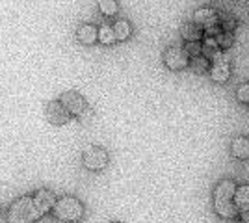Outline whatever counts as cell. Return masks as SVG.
Wrapping results in <instances>:
<instances>
[{"label": "cell", "instance_id": "obj_19", "mask_svg": "<svg viewBox=\"0 0 249 223\" xmlns=\"http://www.w3.org/2000/svg\"><path fill=\"white\" fill-rule=\"evenodd\" d=\"M184 51H186V54L190 56V60L199 58V56H203V43L201 41H188L186 45H184Z\"/></svg>", "mask_w": 249, "mask_h": 223}, {"label": "cell", "instance_id": "obj_24", "mask_svg": "<svg viewBox=\"0 0 249 223\" xmlns=\"http://www.w3.org/2000/svg\"><path fill=\"white\" fill-rule=\"evenodd\" d=\"M240 216H242V222H249V210L248 212H242Z\"/></svg>", "mask_w": 249, "mask_h": 223}, {"label": "cell", "instance_id": "obj_9", "mask_svg": "<svg viewBox=\"0 0 249 223\" xmlns=\"http://www.w3.org/2000/svg\"><path fill=\"white\" fill-rule=\"evenodd\" d=\"M76 39L86 45V47H91L95 43L99 41V28L93 26V24H88V22H84L78 26V30H76Z\"/></svg>", "mask_w": 249, "mask_h": 223}, {"label": "cell", "instance_id": "obj_1", "mask_svg": "<svg viewBox=\"0 0 249 223\" xmlns=\"http://www.w3.org/2000/svg\"><path fill=\"white\" fill-rule=\"evenodd\" d=\"M236 188L238 184L231 179H223L214 186V210L225 220H234L236 216H240L238 208L234 205Z\"/></svg>", "mask_w": 249, "mask_h": 223}, {"label": "cell", "instance_id": "obj_11", "mask_svg": "<svg viewBox=\"0 0 249 223\" xmlns=\"http://www.w3.org/2000/svg\"><path fill=\"white\" fill-rule=\"evenodd\" d=\"M231 153L238 160H249V138L248 136H236L231 141Z\"/></svg>", "mask_w": 249, "mask_h": 223}, {"label": "cell", "instance_id": "obj_4", "mask_svg": "<svg viewBox=\"0 0 249 223\" xmlns=\"http://www.w3.org/2000/svg\"><path fill=\"white\" fill-rule=\"evenodd\" d=\"M110 162L108 153L103 147L97 145H89L88 149H84L82 153V166L89 171H103Z\"/></svg>", "mask_w": 249, "mask_h": 223}, {"label": "cell", "instance_id": "obj_3", "mask_svg": "<svg viewBox=\"0 0 249 223\" xmlns=\"http://www.w3.org/2000/svg\"><path fill=\"white\" fill-rule=\"evenodd\" d=\"M52 214L60 222L76 223L84 218V205L80 199H76L73 195H63L56 201L54 208H52Z\"/></svg>", "mask_w": 249, "mask_h": 223}, {"label": "cell", "instance_id": "obj_22", "mask_svg": "<svg viewBox=\"0 0 249 223\" xmlns=\"http://www.w3.org/2000/svg\"><path fill=\"white\" fill-rule=\"evenodd\" d=\"M236 99L244 104H249V84H242L236 89Z\"/></svg>", "mask_w": 249, "mask_h": 223}, {"label": "cell", "instance_id": "obj_16", "mask_svg": "<svg viewBox=\"0 0 249 223\" xmlns=\"http://www.w3.org/2000/svg\"><path fill=\"white\" fill-rule=\"evenodd\" d=\"M115 41H117V37H115L114 26H110V24L99 26V43H103V45H114Z\"/></svg>", "mask_w": 249, "mask_h": 223}, {"label": "cell", "instance_id": "obj_14", "mask_svg": "<svg viewBox=\"0 0 249 223\" xmlns=\"http://www.w3.org/2000/svg\"><path fill=\"white\" fill-rule=\"evenodd\" d=\"M234 205L238 208V212H248L249 210V184H242L236 188L234 193Z\"/></svg>", "mask_w": 249, "mask_h": 223}, {"label": "cell", "instance_id": "obj_25", "mask_svg": "<svg viewBox=\"0 0 249 223\" xmlns=\"http://www.w3.org/2000/svg\"><path fill=\"white\" fill-rule=\"evenodd\" d=\"M110 223H121V222H110Z\"/></svg>", "mask_w": 249, "mask_h": 223}, {"label": "cell", "instance_id": "obj_10", "mask_svg": "<svg viewBox=\"0 0 249 223\" xmlns=\"http://www.w3.org/2000/svg\"><path fill=\"white\" fill-rule=\"evenodd\" d=\"M34 201L37 205V208L41 210V214H47L54 208V205H56L58 199H56V195L51 190H37L36 195H34Z\"/></svg>", "mask_w": 249, "mask_h": 223}, {"label": "cell", "instance_id": "obj_17", "mask_svg": "<svg viewBox=\"0 0 249 223\" xmlns=\"http://www.w3.org/2000/svg\"><path fill=\"white\" fill-rule=\"evenodd\" d=\"M97 6H99V11L104 17H115L117 11H119V6H117L115 0H97Z\"/></svg>", "mask_w": 249, "mask_h": 223}, {"label": "cell", "instance_id": "obj_8", "mask_svg": "<svg viewBox=\"0 0 249 223\" xmlns=\"http://www.w3.org/2000/svg\"><path fill=\"white\" fill-rule=\"evenodd\" d=\"M69 117H71V114L65 110V106L60 101H52V103L47 104V119L51 121L52 125H58V127L65 125L69 121Z\"/></svg>", "mask_w": 249, "mask_h": 223}, {"label": "cell", "instance_id": "obj_7", "mask_svg": "<svg viewBox=\"0 0 249 223\" xmlns=\"http://www.w3.org/2000/svg\"><path fill=\"white\" fill-rule=\"evenodd\" d=\"M60 103H62L65 110L71 114V116H80L84 110H86V101L80 93L76 91H65L62 97H60Z\"/></svg>", "mask_w": 249, "mask_h": 223}, {"label": "cell", "instance_id": "obj_18", "mask_svg": "<svg viewBox=\"0 0 249 223\" xmlns=\"http://www.w3.org/2000/svg\"><path fill=\"white\" fill-rule=\"evenodd\" d=\"M219 26H221L223 32L232 34L236 30V19L227 15V13H219Z\"/></svg>", "mask_w": 249, "mask_h": 223}, {"label": "cell", "instance_id": "obj_21", "mask_svg": "<svg viewBox=\"0 0 249 223\" xmlns=\"http://www.w3.org/2000/svg\"><path fill=\"white\" fill-rule=\"evenodd\" d=\"M216 41H218L219 49L221 51H229L231 47H232V43H234V37H232V34H227V32H221L216 37Z\"/></svg>", "mask_w": 249, "mask_h": 223}, {"label": "cell", "instance_id": "obj_26", "mask_svg": "<svg viewBox=\"0 0 249 223\" xmlns=\"http://www.w3.org/2000/svg\"><path fill=\"white\" fill-rule=\"evenodd\" d=\"M242 223H249V222H242Z\"/></svg>", "mask_w": 249, "mask_h": 223}, {"label": "cell", "instance_id": "obj_13", "mask_svg": "<svg viewBox=\"0 0 249 223\" xmlns=\"http://www.w3.org/2000/svg\"><path fill=\"white\" fill-rule=\"evenodd\" d=\"M180 35H182V39L184 41H201L203 39V35L205 32L199 28L196 22H184L182 26H180Z\"/></svg>", "mask_w": 249, "mask_h": 223}, {"label": "cell", "instance_id": "obj_20", "mask_svg": "<svg viewBox=\"0 0 249 223\" xmlns=\"http://www.w3.org/2000/svg\"><path fill=\"white\" fill-rule=\"evenodd\" d=\"M210 60H207L205 56H199V58H194L192 60V69L199 74H205L210 71V64H208Z\"/></svg>", "mask_w": 249, "mask_h": 223}, {"label": "cell", "instance_id": "obj_15", "mask_svg": "<svg viewBox=\"0 0 249 223\" xmlns=\"http://www.w3.org/2000/svg\"><path fill=\"white\" fill-rule=\"evenodd\" d=\"M114 32L117 41H126L132 35V26L126 19H119V21L114 22Z\"/></svg>", "mask_w": 249, "mask_h": 223}, {"label": "cell", "instance_id": "obj_23", "mask_svg": "<svg viewBox=\"0 0 249 223\" xmlns=\"http://www.w3.org/2000/svg\"><path fill=\"white\" fill-rule=\"evenodd\" d=\"M89 117H91V110H89V108H86L82 114L78 116V119H80V123H86V121H88Z\"/></svg>", "mask_w": 249, "mask_h": 223}, {"label": "cell", "instance_id": "obj_2", "mask_svg": "<svg viewBox=\"0 0 249 223\" xmlns=\"http://www.w3.org/2000/svg\"><path fill=\"white\" fill-rule=\"evenodd\" d=\"M43 214L30 195H22L10 205L8 223H36Z\"/></svg>", "mask_w": 249, "mask_h": 223}, {"label": "cell", "instance_id": "obj_6", "mask_svg": "<svg viewBox=\"0 0 249 223\" xmlns=\"http://www.w3.org/2000/svg\"><path fill=\"white\" fill-rule=\"evenodd\" d=\"M194 22L197 24L203 32H207V30H210V28H214V26L219 24V13L214 8H208V6L199 8L194 13Z\"/></svg>", "mask_w": 249, "mask_h": 223}, {"label": "cell", "instance_id": "obj_5", "mask_svg": "<svg viewBox=\"0 0 249 223\" xmlns=\"http://www.w3.org/2000/svg\"><path fill=\"white\" fill-rule=\"evenodd\" d=\"M164 64H166L167 69H171V71H180V69H184L188 67L190 64V56L186 54L184 51V47H169L166 49V52H164Z\"/></svg>", "mask_w": 249, "mask_h": 223}, {"label": "cell", "instance_id": "obj_12", "mask_svg": "<svg viewBox=\"0 0 249 223\" xmlns=\"http://www.w3.org/2000/svg\"><path fill=\"white\" fill-rule=\"evenodd\" d=\"M210 78L218 84H225L229 78H231V64H223V62H218V64L210 65Z\"/></svg>", "mask_w": 249, "mask_h": 223}]
</instances>
